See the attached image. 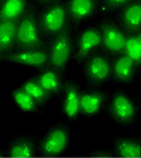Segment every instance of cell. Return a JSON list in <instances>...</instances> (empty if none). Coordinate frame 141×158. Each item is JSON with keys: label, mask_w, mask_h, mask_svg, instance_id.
<instances>
[{"label": "cell", "mask_w": 141, "mask_h": 158, "mask_svg": "<svg viewBox=\"0 0 141 158\" xmlns=\"http://www.w3.org/2000/svg\"><path fill=\"white\" fill-rule=\"evenodd\" d=\"M124 53L134 64H141V40L139 34L132 35L126 38Z\"/></svg>", "instance_id": "17"}, {"label": "cell", "mask_w": 141, "mask_h": 158, "mask_svg": "<svg viewBox=\"0 0 141 158\" xmlns=\"http://www.w3.org/2000/svg\"><path fill=\"white\" fill-rule=\"evenodd\" d=\"M80 112V95L73 84H68L66 88L65 98V113L68 118H75Z\"/></svg>", "instance_id": "16"}, {"label": "cell", "mask_w": 141, "mask_h": 158, "mask_svg": "<svg viewBox=\"0 0 141 158\" xmlns=\"http://www.w3.org/2000/svg\"><path fill=\"white\" fill-rule=\"evenodd\" d=\"M42 2H48V1H52V0H40Z\"/></svg>", "instance_id": "24"}, {"label": "cell", "mask_w": 141, "mask_h": 158, "mask_svg": "<svg viewBox=\"0 0 141 158\" xmlns=\"http://www.w3.org/2000/svg\"><path fill=\"white\" fill-rule=\"evenodd\" d=\"M118 154L124 158H140L141 157V145L133 141L124 140L117 144Z\"/></svg>", "instance_id": "19"}, {"label": "cell", "mask_w": 141, "mask_h": 158, "mask_svg": "<svg viewBox=\"0 0 141 158\" xmlns=\"http://www.w3.org/2000/svg\"><path fill=\"white\" fill-rule=\"evenodd\" d=\"M67 20V8L60 2L49 6L41 16V27L46 34H57L64 30Z\"/></svg>", "instance_id": "2"}, {"label": "cell", "mask_w": 141, "mask_h": 158, "mask_svg": "<svg viewBox=\"0 0 141 158\" xmlns=\"http://www.w3.org/2000/svg\"><path fill=\"white\" fill-rule=\"evenodd\" d=\"M18 22L16 21H0V50L4 51L13 45L16 38Z\"/></svg>", "instance_id": "15"}, {"label": "cell", "mask_w": 141, "mask_h": 158, "mask_svg": "<svg viewBox=\"0 0 141 158\" xmlns=\"http://www.w3.org/2000/svg\"><path fill=\"white\" fill-rule=\"evenodd\" d=\"M27 0H6L0 8V21H16L26 10Z\"/></svg>", "instance_id": "12"}, {"label": "cell", "mask_w": 141, "mask_h": 158, "mask_svg": "<svg viewBox=\"0 0 141 158\" xmlns=\"http://www.w3.org/2000/svg\"><path fill=\"white\" fill-rule=\"evenodd\" d=\"M96 8V0H70L67 13L74 22H81L89 18Z\"/></svg>", "instance_id": "9"}, {"label": "cell", "mask_w": 141, "mask_h": 158, "mask_svg": "<svg viewBox=\"0 0 141 158\" xmlns=\"http://www.w3.org/2000/svg\"><path fill=\"white\" fill-rule=\"evenodd\" d=\"M70 53V40L67 29L60 31V34L54 40L50 53V61L57 69H64L66 66Z\"/></svg>", "instance_id": "3"}, {"label": "cell", "mask_w": 141, "mask_h": 158, "mask_svg": "<svg viewBox=\"0 0 141 158\" xmlns=\"http://www.w3.org/2000/svg\"><path fill=\"white\" fill-rule=\"evenodd\" d=\"M86 73L89 79L96 83L104 82L110 75V64L104 57L95 56L89 59Z\"/></svg>", "instance_id": "5"}, {"label": "cell", "mask_w": 141, "mask_h": 158, "mask_svg": "<svg viewBox=\"0 0 141 158\" xmlns=\"http://www.w3.org/2000/svg\"><path fill=\"white\" fill-rule=\"evenodd\" d=\"M15 40L20 46L30 50H35L42 45L35 15L32 13H28L24 15V18L18 24Z\"/></svg>", "instance_id": "1"}, {"label": "cell", "mask_w": 141, "mask_h": 158, "mask_svg": "<svg viewBox=\"0 0 141 158\" xmlns=\"http://www.w3.org/2000/svg\"><path fill=\"white\" fill-rule=\"evenodd\" d=\"M102 29V43L104 48L111 53L124 52L126 37L120 29H118L113 23L104 22L101 27Z\"/></svg>", "instance_id": "4"}, {"label": "cell", "mask_w": 141, "mask_h": 158, "mask_svg": "<svg viewBox=\"0 0 141 158\" xmlns=\"http://www.w3.org/2000/svg\"><path fill=\"white\" fill-rule=\"evenodd\" d=\"M13 98L21 110L26 111V112H31V111L35 110L36 107L35 101L23 89H16V90H14Z\"/></svg>", "instance_id": "20"}, {"label": "cell", "mask_w": 141, "mask_h": 158, "mask_svg": "<svg viewBox=\"0 0 141 158\" xmlns=\"http://www.w3.org/2000/svg\"><path fill=\"white\" fill-rule=\"evenodd\" d=\"M37 82L46 92H56L60 89V80L58 77L57 73L53 70H46L42 73Z\"/></svg>", "instance_id": "18"}, {"label": "cell", "mask_w": 141, "mask_h": 158, "mask_svg": "<svg viewBox=\"0 0 141 158\" xmlns=\"http://www.w3.org/2000/svg\"><path fill=\"white\" fill-rule=\"evenodd\" d=\"M103 103L101 92H84L80 96V110L84 114L93 115L97 113Z\"/></svg>", "instance_id": "13"}, {"label": "cell", "mask_w": 141, "mask_h": 158, "mask_svg": "<svg viewBox=\"0 0 141 158\" xmlns=\"http://www.w3.org/2000/svg\"><path fill=\"white\" fill-rule=\"evenodd\" d=\"M101 43L102 35L97 29L89 28L87 30H84L79 38V48H78V54H76L78 60L84 59Z\"/></svg>", "instance_id": "6"}, {"label": "cell", "mask_w": 141, "mask_h": 158, "mask_svg": "<svg viewBox=\"0 0 141 158\" xmlns=\"http://www.w3.org/2000/svg\"><path fill=\"white\" fill-rule=\"evenodd\" d=\"M11 156L13 158H30L32 156L31 145L28 143H20L13 147L11 151Z\"/></svg>", "instance_id": "22"}, {"label": "cell", "mask_w": 141, "mask_h": 158, "mask_svg": "<svg viewBox=\"0 0 141 158\" xmlns=\"http://www.w3.org/2000/svg\"><path fill=\"white\" fill-rule=\"evenodd\" d=\"M112 113L120 121H130L135 115V107L131 99L124 94H117L112 101Z\"/></svg>", "instance_id": "8"}, {"label": "cell", "mask_w": 141, "mask_h": 158, "mask_svg": "<svg viewBox=\"0 0 141 158\" xmlns=\"http://www.w3.org/2000/svg\"><path fill=\"white\" fill-rule=\"evenodd\" d=\"M22 89L29 95V96L37 102H43L48 97V92L45 91L44 89L40 85V83L35 81V80H30V81H27L26 83L23 84Z\"/></svg>", "instance_id": "21"}, {"label": "cell", "mask_w": 141, "mask_h": 158, "mask_svg": "<svg viewBox=\"0 0 141 158\" xmlns=\"http://www.w3.org/2000/svg\"><path fill=\"white\" fill-rule=\"evenodd\" d=\"M48 58V54L43 51L30 50V51H26V52H19L7 56L6 59L9 61L16 62V64H22V65L34 67H42L46 62Z\"/></svg>", "instance_id": "10"}, {"label": "cell", "mask_w": 141, "mask_h": 158, "mask_svg": "<svg viewBox=\"0 0 141 158\" xmlns=\"http://www.w3.org/2000/svg\"><path fill=\"white\" fill-rule=\"evenodd\" d=\"M132 0H104L105 5L109 8H119V7H125L127 4H130Z\"/></svg>", "instance_id": "23"}, {"label": "cell", "mask_w": 141, "mask_h": 158, "mask_svg": "<svg viewBox=\"0 0 141 158\" xmlns=\"http://www.w3.org/2000/svg\"><path fill=\"white\" fill-rule=\"evenodd\" d=\"M134 62L127 57V56H122L119 57L113 64V74L115 77L119 81L127 82L133 77V72H134Z\"/></svg>", "instance_id": "14"}, {"label": "cell", "mask_w": 141, "mask_h": 158, "mask_svg": "<svg viewBox=\"0 0 141 158\" xmlns=\"http://www.w3.org/2000/svg\"><path fill=\"white\" fill-rule=\"evenodd\" d=\"M67 144V134L64 129H54L49 134L43 143V151L46 155H59Z\"/></svg>", "instance_id": "11"}, {"label": "cell", "mask_w": 141, "mask_h": 158, "mask_svg": "<svg viewBox=\"0 0 141 158\" xmlns=\"http://www.w3.org/2000/svg\"><path fill=\"white\" fill-rule=\"evenodd\" d=\"M122 23L127 31L141 29V0L131 1L122 12Z\"/></svg>", "instance_id": "7"}, {"label": "cell", "mask_w": 141, "mask_h": 158, "mask_svg": "<svg viewBox=\"0 0 141 158\" xmlns=\"http://www.w3.org/2000/svg\"><path fill=\"white\" fill-rule=\"evenodd\" d=\"M139 36H140V40H141V32H140V34H139Z\"/></svg>", "instance_id": "25"}]
</instances>
